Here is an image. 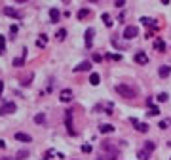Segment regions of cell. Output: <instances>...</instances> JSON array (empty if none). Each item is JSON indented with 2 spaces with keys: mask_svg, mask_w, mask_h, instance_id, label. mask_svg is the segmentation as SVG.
I'll return each instance as SVG.
<instances>
[{
  "mask_svg": "<svg viewBox=\"0 0 171 160\" xmlns=\"http://www.w3.org/2000/svg\"><path fill=\"white\" fill-rule=\"evenodd\" d=\"M82 151H84V152H91V145H84Z\"/></svg>",
  "mask_w": 171,
  "mask_h": 160,
  "instance_id": "4dcf8cb0",
  "label": "cell"
},
{
  "mask_svg": "<svg viewBox=\"0 0 171 160\" xmlns=\"http://www.w3.org/2000/svg\"><path fill=\"white\" fill-rule=\"evenodd\" d=\"M4 147H6V141H4V139H0V149H4Z\"/></svg>",
  "mask_w": 171,
  "mask_h": 160,
  "instance_id": "d590c367",
  "label": "cell"
},
{
  "mask_svg": "<svg viewBox=\"0 0 171 160\" xmlns=\"http://www.w3.org/2000/svg\"><path fill=\"white\" fill-rule=\"evenodd\" d=\"M6 52V38L4 36H0V55Z\"/></svg>",
  "mask_w": 171,
  "mask_h": 160,
  "instance_id": "d4e9b609",
  "label": "cell"
},
{
  "mask_svg": "<svg viewBox=\"0 0 171 160\" xmlns=\"http://www.w3.org/2000/svg\"><path fill=\"white\" fill-rule=\"evenodd\" d=\"M36 44H38V48H44V46L48 44V36H46V34H40L38 40H36Z\"/></svg>",
  "mask_w": 171,
  "mask_h": 160,
  "instance_id": "2e32d148",
  "label": "cell"
},
{
  "mask_svg": "<svg viewBox=\"0 0 171 160\" xmlns=\"http://www.w3.org/2000/svg\"><path fill=\"white\" fill-rule=\"evenodd\" d=\"M91 69V63L89 61H82L78 67H74V71H89Z\"/></svg>",
  "mask_w": 171,
  "mask_h": 160,
  "instance_id": "5bb4252c",
  "label": "cell"
},
{
  "mask_svg": "<svg viewBox=\"0 0 171 160\" xmlns=\"http://www.w3.org/2000/svg\"><path fill=\"white\" fill-rule=\"evenodd\" d=\"M146 114H148V116H158V114H160V109H158V107H150Z\"/></svg>",
  "mask_w": 171,
  "mask_h": 160,
  "instance_id": "603a6c76",
  "label": "cell"
},
{
  "mask_svg": "<svg viewBox=\"0 0 171 160\" xmlns=\"http://www.w3.org/2000/svg\"><path fill=\"white\" fill-rule=\"evenodd\" d=\"M116 92L120 93V96L129 97V99L137 97V90H135V88H131L129 84H118V86H116Z\"/></svg>",
  "mask_w": 171,
  "mask_h": 160,
  "instance_id": "6da1fadb",
  "label": "cell"
},
{
  "mask_svg": "<svg viewBox=\"0 0 171 160\" xmlns=\"http://www.w3.org/2000/svg\"><path fill=\"white\" fill-rule=\"evenodd\" d=\"M99 132H101V134H112L114 132V126L112 124H103L101 128H99Z\"/></svg>",
  "mask_w": 171,
  "mask_h": 160,
  "instance_id": "9a60e30c",
  "label": "cell"
},
{
  "mask_svg": "<svg viewBox=\"0 0 171 160\" xmlns=\"http://www.w3.org/2000/svg\"><path fill=\"white\" fill-rule=\"evenodd\" d=\"M135 63H139V65H146V63H148V57H146V54H142V52L135 54Z\"/></svg>",
  "mask_w": 171,
  "mask_h": 160,
  "instance_id": "30bf717a",
  "label": "cell"
},
{
  "mask_svg": "<svg viewBox=\"0 0 171 160\" xmlns=\"http://www.w3.org/2000/svg\"><path fill=\"white\" fill-rule=\"evenodd\" d=\"M116 6H118V8H124V6H126V2H122V0H118V2H116Z\"/></svg>",
  "mask_w": 171,
  "mask_h": 160,
  "instance_id": "d6a6232c",
  "label": "cell"
},
{
  "mask_svg": "<svg viewBox=\"0 0 171 160\" xmlns=\"http://www.w3.org/2000/svg\"><path fill=\"white\" fill-rule=\"evenodd\" d=\"M2 92H4V82H0V97H2Z\"/></svg>",
  "mask_w": 171,
  "mask_h": 160,
  "instance_id": "e575fe53",
  "label": "cell"
},
{
  "mask_svg": "<svg viewBox=\"0 0 171 160\" xmlns=\"http://www.w3.org/2000/svg\"><path fill=\"white\" fill-rule=\"evenodd\" d=\"M15 139H17V141H23V143H31V141H32L31 135H29V134H23V132H17V134H15Z\"/></svg>",
  "mask_w": 171,
  "mask_h": 160,
  "instance_id": "8fae6325",
  "label": "cell"
},
{
  "mask_svg": "<svg viewBox=\"0 0 171 160\" xmlns=\"http://www.w3.org/2000/svg\"><path fill=\"white\" fill-rule=\"evenodd\" d=\"M23 59H25V57H17V59H13V67H21V65H23Z\"/></svg>",
  "mask_w": 171,
  "mask_h": 160,
  "instance_id": "83f0119b",
  "label": "cell"
},
{
  "mask_svg": "<svg viewBox=\"0 0 171 160\" xmlns=\"http://www.w3.org/2000/svg\"><path fill=\"white\" fill-rule=\"evenodd\" d=\"M10 31H12V34H15V33H17V25H12Z\"/></svg>",
  "mask_w": 171,
  "mask_h": 160,
  "instance_id": "836d02e7",
  "label": "cell"
},
{
  "mask_svg": "<svg viewBox=\"0 0 171 160\" xmlns=\"http://www.w3.org/2000/svg\"><path fill=\"white\" fill-rule=\"evenodd\" d=\"M154 149H156V147H154V143H152V141H146V143H145V152H146V155H150Z\"/></svg>",
  "mask_w": 171,
  "mask_h": 160,
  "instance_id": "44dd1931",
  "label": "cell"
},
{
  "mask_svg": "<svg viewBox=\"0 0 171 160\" xmlns=\"http://www.w3.org/2000/svg\"><path fill=\"white\" fill-rule=\"evenodd\" d=\"M169 72H171V67H167V65H162L160 71H158V75H160L162 78H167V76H169Z\"/></svg>",
  "mask_w": 171,
  "mask_h": 160,
  "instance_id": "4fadbf2b",
  "label": "cell"
},
{
  "mask_svg": "<svg viewBox=\"0 0 171 160\" xmlns=\"http://www.w3.org/2000/svg\"><path fill=\"white\" fill-rule=\"evenodd\" d=\"M29 156V151H17V160H25Z\"/></svg>",
  "mask_w": 171,
  "mask_h": 160,
  "instance_id": "4316f807",
  "label": "cell"
},
{
  "mask_svg": "<svg viewBox=\"0 0 171 160\" xmlns=\"http://www.w3.org/2000/svg\"><path fill=\"white\" fill-rule=\"evenodd\" d=\"M88 16H89V10H88V8H84V10L78 12V19H86Z\"/></svg>",
  "mask_w": 171,
  "mask_h": 160,
  "instance_id": "7402d4cb",
  "label": "cell"
},
{
  "mask_svg": "<svg viewBox=\"0 0 171 160\" xmlns=\"http://www.w3.org/2000/svg\"><path fill=\"white\" fill-rule=\"evenodd\" d=\"M2 12H4V16H10V17H13V19H21V17H23L17 10H13V8H4Z\"/></svg>",
  "mask_w": 171,
  "mask_h": 160,
  "instance_id": "52a82bcc",
  "label": "cell"
},
{
  "mask_svg": "<svg viewBox=\"0 0 171 160\" xmlns=\"http://www.w3.org/2000/svg\"><path fill=\"white\" fill-rule=\"evenodd\" d=\"M61 101H63V103H69V101H72V90H63L61 92V97H59Z\"/></svg>",
  "mask_w": 171,
  "mask_h": 160,
  "instance_id": "ba28073f",
  "label": "cell"
},
{
  "mask_svg": "<svg viewBox=\"0 0 171 160\" xmlns=\"http://www.w3.org/2000/svg\"><path fill=\"white\" fill-rule=\"evenodd\" d=\"M15 103L13 101H6V103L0 107V114H12V113H15Z\"/></svg>",
  "mask_w": 171,
  "mask_h": 160,
  "instance_id": "5b68a950",
  "label": "cell"
},
{
  "mask_svg": "<svg viewBox=\"0 0 171 160\" xmlns=\"http://www.w3.org/2000/svg\"><path fill=\"white\" fill-rule=\"evenodd\" d=\"M141 23H142V25H146V27H154V29H156V23H154L150 17H142V19H141Z\"/></svg>",
  "mask_w": 171,
  "mask_h": 160,
  "instance_id": "d6986e66",
  "label": "cell"
},
{
  "mask_svg": "<svg viewBox=\"0 0 171 160\" xmlns=\"http://www.w3.org/2000/svg\"><path fill=\"white\" fill-rule=\"evenodd\" d=\"M55 36H57V40H63V38H65V36H67V31H65V29H59Z\"/></svg>",
  "mask_w": 171,
  "mask_h": 160,
  "instance_id": "484cf974",
  "label": "cell"
},
{
  "mask_svg": "<svg viewBox=\"0 0 171 160\" xmlns=\"http://www.w3.org/2000/svg\"><path fill=\"white\" fill-rule=\"evenodd\" d=\"M129 122L135 126V130H137V132H141V134H146V132H148V124H145V122H139L137 118H131Z\"/></svg>",
  "mask_w": 171,
  "mask_h": 160,
  "instance_id": "8992f818",
  "label": "cell"
},
{
  "mask_svg": "<svg viewBox=\"0 0 171 160\" xmlns=\"http://www.w3.org/2000/svg\"><path fill=\"white\" fill-rule=\"evenodd\" d=\"M34 122H36V124H44V122H46V114L44 113H38L36 116H34Z\"/></svg>",
  "mask_w": 171,
  "mask_h": 160,
  "instance_id": "ac0fdd59",
  "label": "cell"
},
{
  "mask_svg": "<svg viewBox=\"0 0 171 160\" xmlns=\"http://www.w3.org/2000/svg\"><path fill=\"white\" fill-rule=\"evenodd\" d=\"M101 17H103V21H105V25H106V27H112V19H110L109 13H103Z\"/></svg>",
  "mask_w": 171,
  "mask_h": 160,
  "instance_id": "cb8c5ba5",
  "label": "cell"
},
{
  "mask_svg": "<svg viewBox=\"0 0 171 160\" xmlns=\"http://www.w3.org/2000/svg\"><path fill=\"white\" fill-rule=\"evenodd\" d=\"M154 50H156V52H163V50H166V44H163V40H156L154 42Z\"/></svg>",
  "mask_w": 171,
  "mask_h": 160,
  "instance_id": "e0dca14e",
  "label": "cell"
},
{
  "mask_svg": "<svg viewBox=\"0 0 171 160\" xmlns=\"http://www.w3.org/2000/svg\"><path fill=\"white\" fill-rule=\"evenodd\" d=\"M59 17H61V13H59V10H57V8H52V10H49V19H52V23H57V21H59Z\"/></svg>",
  "mask_w": 171,
  "mask_h": 160,
  "instance_id": "7c38bea8",
  "label": "cell"
},
{
  "mask_svg": "<svg viewBox=\"0 0 171 160\" xmlns=\"http://www.w3.org/2000/svg\"><path fill=\"white\" fill-rule=\"evenodd\" d=\"M101 147H103L105 152H109V158H106V160H118V149L114 147V145H110V143H106V141H105Z\"/></svg>",
  "mask_w": 171,
  "mask_h": 160,
  "instance_id": "7a4b0ae2",
  "label": "cell"
},
{
  "mask_svg": "<svg viewBox=\"0 0 171 160\" xmlns=\"http://www.w3.org/2000/svg\"><path fill=\"white\" fill-rule=\"evenodd\" d=\"M137 156H139L141 160H148V155H146L145 151H139V152H137Z\"/></svg>",
  "mask_w": 171,
  "mask_h": 160,
  "instance_id": "f546056e",
  "label": "cell"
},
{
  "mask_svg": "<svg viewBox=\"0 0 171 160\" xmlns=\"http://www.w3.org/2000/svg\"><path fill=\"white\" fill-rule=\"evenodd\" d=\"M135 36H139V27L129 25V27H126V29H124V38L131 40V38H135Z\"/></svg>",
  "mask_w": 171,
  "mask_h": 160,
  "instance_id": "277c9868",
  "label": "cell"
},
{
  "mask_svg": "<svg viewBox=\"0 0 171 160\" xmlns=\"http://www.w3.org/2000/svg\"><path fill=\"white\" fill-rule=\"evenodd\" d=\"M89 82H91V84H93V86H97L99 82H101V76H99V75H97V72H93V75H91V76H89Z\"/></svg>",
  "mask_w": 171,
  "mask_h": 160,
  "instance_id": "ffe728a7",
  "label": "cell"
},
{
  "mask_svg": "<svg viewBox=\"0 0 171 160\" xmlns=\"http://www.w3.org/2000/svg\"><path fill=\"white\" fill-rule=\"evenodd\" d=\"M160 128H162V130H167V122L162 120V122H160Z\"/></svg>",
  "mask_w": 171,
  "mask_h": 160,
  "instance_id": "1f68e13d",
  "label": "cell"
},
{
  "mask_svg": "<svg viewBox=\"0 0 171 160\" xmlns=\"http://www.w3.org/2000/svg\"><path fill=\"white\" fill-rule=\"evenodd\" d=\"M93 34H95L93 29H88V31H86V48H91V42H93Z\"/></svg>",
  "mask_w": 171,
  "mask_h": 160,
  "instance_id": "9c48e42d",
  "label": "cell"
},
{
  "mask_svg": "<svg viewBox=\"0 0 171 160\" xmlns=\"http://www.w3.org/2000/svg\"><path fill=\"white\" fill-rule=\"evenodd\" d=\"M65 124H67V132L70 135H76V130L72 124V111H65Z\"/></svg>",
  "mask_w": 171,
  "mask_h": 160,
  "instance_id": "3957f363",
  "label": "cell"
},
{
  "mask_svg": "<svg viewBox=\"0 0 171 160\" xmlns=\"http://www.w3.org/2000/svg\"><path fill=\"white\" fill-rule=\"evenodd\" d=\"M167 93H160V96H158V101H160V103H166V101H167Z\"/></svg>",
  "mask_w": 171,
  "mask_h": 160,
  "instance_id": "f1b7e54d",
  "label": "cell"
}]
</instances>
